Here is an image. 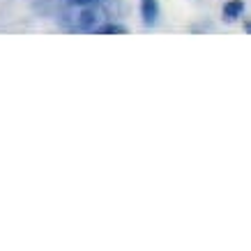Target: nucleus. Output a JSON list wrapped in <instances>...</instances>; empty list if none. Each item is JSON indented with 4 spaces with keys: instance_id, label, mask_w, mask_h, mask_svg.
Here are the masks:
<instances>
[{
    "instance_id": "nucleus-1",
    "label": "nucleus",
    "mask_w": 251,
    "mask_h": 251,
    "mask_svg": "<svg viewBox=\"0 0 251 251\" xmlns=\"http://www.w3.org/2000/svg\"><path fill=\"white\" fill-rule=\"evenodd\" d=\"M97 21H99L97 9L85 7V9H81V12L76 14V21H74V25H76L78 30H95V28H97Z\"/></svg>"
},
{
    "instance_id": "nucleus-2",
    "label": "nucleus",
    "mask_w": 251,
    "mask_h": 251,
    "mask_svg": "<svg viewBox=\"0 0 251 251\" xmlns=\"http://www.w3.org/2000/svg\"><path fill=\"white\" fill-rule=\"evenodd\" d=\"M141 19L148 28L159 21V2L157 0H141Z\"/></svg>"
},
{
    "instance_id": "nucleus-3",
    "label": "nucleus",
    "mask_w": 251,
    "mask_h": 251,
    "mask_svg": "<svg viewBox=\"0 0 251 251\" xmlns=\"http://www.w3.org/2000/svg\"><path fill=\"white\" fill-rule=\"evenodd\" d=\"M244 12V0H228L224 5V19L226 21H237Z\"/></svg>"
},
{
    "instance_id": "nucleus-4",
    "label": "nucleus",
    "mask_w": 251,
    "mask_h": 251,
    "mask_svg": "<svg viewBox=\"0 0 251 251\" xmlns=\"http://www.w3.org/2000/svg\"><path fill=\"white\" fill-rule=\"evenodd\" d=\"M95 32H99V35H125L127 28H125V25H118V23H106V25H97Z\"/></svg>"
},
{
    "instance_id": "nucleus-5",
    "label": "nucleus",
    "mask_w": 251,
    "mask_h": 251,
    "mask_svg": "<svg viewBox=\"0 0 251 251\" xmlns=\"http://www.w3.org/2000/svg\"><path fill=\"white\" fill-rule=\"evenodd\" d=\"M72 7H88V5H92V2H97V0H67Z\"/></svg>"
},
{
    "instance_id": "nucleus-6",
    "label": "nucleus",
    "mask_w": 251,
    "mask_h": 251,
    "mask_svg": "<svg viewBox=\"0 0 251 251\" xmlns=\"http://www.w3.org/2000/svg\"><path fill=\"white\" fill-rule=\"evenodd\" d=\"M244 30H247V32H249V35H251V21H247V23H244Z\"/></svg>"
}]
</instances>
